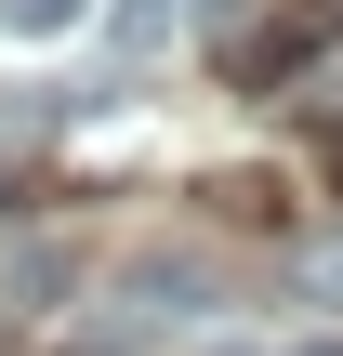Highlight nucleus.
<instances>
[{
  "mask_svg": "<svg viewBox=\"0 0 343 356\" xmlns=\"http://www.w3.org/2000/svg\"><path fill=\"white\" fill-rule=\"evenodd\" d=\"M317 53H330V0H251V13L212 40L225 92H278V79H304Z\"/></svg>",
  "mask_w": 343,
  "mask_h": 356,
  "instance_id": "nucleus-1",
  "label": "nucleus"
},
{
  "mask_svg": "<svg viewBox=\"0 0 343 356\" xmlns=\"http://www.w3.org/2000/svg\"><path fill=\"white\" fill-rule=\"evenodd\" d=\"M159 26H172V0H106V40L119 53H159Z\"/></svg>",
  "mask_w": 343,
  "mask_h": 356,
  "instance_id": "nucleus-2",
  "label": "nucleus"
},
{
  "mask_svg": "<svg viewBox=\"0 0 343 356\" xmlns=\"http://www.w3.org/2000/svg\"><path fill=\"white\" fill-rule=\"evenodd\" d=\"M66 13H79V0H0V26H13V40H53Z\"/></svg>",
  "mask_w": 343,
  "mask_h": 356,
  "instance_id": "nucleus-3",
  "label": "nucleus"
},
{
  "mask_svg": "<svg viewBox=\"0 0 343 356\" xmlns=\"http://www.w3.org/2000/svg\"><path fill=\"white\" fill-rule=\"evenodd\" d=\"M185 13H198V40H225V26H238L251 0H185Z\"/></svg>",
  "mask_w": 343,
  "mask_h": 356,
  "instance_id": "nucleus-4",
  "label": "nucleus"
},
{
  "mask_svg": "<svg viewBox=\"0 0 343 356\" xmlns=\"http://www.w3.org/2000/svg\"><path fill=\"white\" fill-rule=\"evenodd\" d=\"M317 172H330V198H343V119H330V132H317Z\"/></svg>",
  "mask_w": 343,
  "mask_h": 356,
  "instance_id": "nucleus-5",
  "label": "nucleus"
}]
</instances>
